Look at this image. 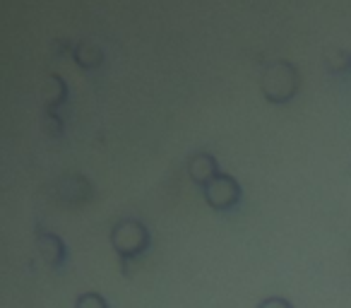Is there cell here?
<instances>
[{
	"mask_svg": "<svg viewBox=\"0 0 351 308\" xmlns=\"http://www.w3.org/2000/svg\"><path fill=\"white\" fill-rule=\"evenodd\" d=\"M111 246L116 250V255L123 260V268L128 265V260H135L140 255H145L152 246V234L140 220H132V217H125V220L116 222L111 226Z\"/></svg>",
	"mask_w": 351,
	"mask_h": 308,
	"instance_id": "cell-2",
	"label": "cell"
},
{
	"mask_svg": "<svg viewBox=\"0 0 351 308\" xmlns=\"http://www.w3.org/2000/svg\"><path fill=\"white\" fill-rule=\"evenodd\" d=\"M36 248H39V255L51 270H60L65 265L68 248H65L63 239L58 234H53V231H36Z\"/></svg>",
	"mask_w": 351,
	"mask_h": 308,
	"instance_id": "cell-4",
	"label": "cell"
},
{
	"mask_svg": "<svg viewBox=\"0 0 351 308\" xmlns=\"http://www.w3.org/2000/svg\"><path fill=\"white\" fill-rule=\"evenodd\" d=\"M337 58H325V65L330 73H346V70L351 68V54L349 51H337Z\"/></svg>",
	"mask_w": 351,
	"mask_h": 308,
	"instance_id": "cell-9",
	"label": "cell"
},
{
	"mask_svg": "<svg viewBox=\"0 0 351 308\" xmlns=\"http://www.w3.org/2000/svg\"><path fill=\"white\" fill-rule=\"evenodd\" d=\"M301 89V75L296 65L289 60H272L263 70L260 78V92L269 104H289Z\"/></svg>",
	"mask_w": 351,
	"mask_h": 308,
	"instance_id": "cell-1",
	"label": "cell"
},
{
	"mask_svg": "<svg viewBox=\"0 0 351 308\" xmlns=\"http://www.w3.org/2000/svg\"><path fill=\"white\" fill-rule=\"evenodd\" d=\"M41 104L46 111H58L65 102H68V84L58 75H46L44 84H41Z\"/></svg>",
	"mask_w": 351,
	"mask_h": 308,
	"instance_id": "cell-6",
	"label": "cell"
},
{
	"mask_svg": "<svg viewBox=\"0 0 351 308\" xmlns=\"http://www.w3.org/2000/svg\"><path fill=\"white\" fill-rule=\"evenodd\" d=\"M44 128H46V132H49L51 137H60V135H63V121H60V116L56 111H46Z\"/></svg>",
	"mask_w": 351,
	"mask_h": 308,
	"instance_id": "cell-10",
	"label": "cell"
},
{
	"mask_svg": "<svg viewBox=\"0 0 351 308\" xmlns=\"http://www.w3.org/2000/svg\"><path fill=\"white\" fill-rule=\"evenodd\" d=\"M202 196H205V202L217 212H229L234 210L236 205L243 198V191H241L239 181H236L231 174H219L212 183H207L202 188Z\"/></svg>",
	"mask_w": 351,
	"mask_h": 308,
	"instance_id": "cell-3",
	"label": "cell"
},
{
	"mask_svg": "<svg viewBox=\"0 0 351 308\" xmlns=\"http://www.w3.org/2000/svg\"><path fill=\"white\" fill-rule=\"evenodd\" d=\"M255 308H293V303L284 296H267V298H263Z\"/></svg>",
	"mask_w": 351,
	"mask_h": 308,
	"instance_id": "cell-11",
	"label": "cell"
},
{
	"mask_svg": "<svg viewBox=\"0 0 351 308\" xmlns=\"http://www.w3.org/2000/svg\"><path fill=\"white\" fill-rule=\"evenodd\" d=\"M219 164H217V157L210 154V152H195L191 159H188V176L195 186L205 188L207 183H212L217 176H219Z\"/></svg>",
	"mask_w": 351,
	"mask_h": 308,
	"instance_id": "cell-5",
	"label": "cell"
},
{
	"mask_svg": "<svg viewBox=\"0 0 351 308\" xmlns=\"http://www.w3.org/2000/svg\"><path fill=\"white\" fill-rule=\"evenodd\" d=\"M75 308H108L106 298L97 292H84L75 298Z\"/></svg>",
	"mask_w": 351,
	"mask_h": 308,
	"instance_id": "cell-8",
	"label": "cell"
},
{
	"mask_svg": "<svg viewBox=\"0 0 351 308\" xmlns=\"http://www.w3.org/2000/svg\"><path fill=\"white\" fill-rule=\"evenodd\" d=\"M73 58L80 68L94 70L104 63V51L99 49L97 44H92V41H80V44L73 49Z\"/></svg>",
	"mask_w": 351,
	"mask_h": 308,
	"instance_id": "cell-7",
	"label": "cell"
}]
</instances>
